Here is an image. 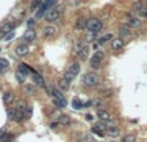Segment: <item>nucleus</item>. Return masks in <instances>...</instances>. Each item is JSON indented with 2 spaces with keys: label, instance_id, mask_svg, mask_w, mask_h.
Masks as SVG:
<instances>
[{
  "label": "nucleus",
  "instance_id": "26",
  "mask_svg": "<svg viewBox=\"0 0 147 142\" xmlns=\"http://www.w3.org/2000/svg\"><path fill=\"white\" fill-rule=\"evenodd\" d=\"M9 69V61L7 58H0V71H5Z\"/></svg>",
  "mask_w": 147,
  "mask_h": 142
},
{
  "label": "nucleus",
  "instance_id": "41",
  "mask_svg": "<svg viewBox=\"0 0 147 142\" xmlns=\"http://www.w3.org/2000/svg\"><path fill=\"white\" fill-rule=\"evenodd\" d=\"M103 94H105V96H111L112 92H111V90H103Z\"/></svg>",
  "mask_w": 147,
  "mask_h": 142
},
{
  "label": "nucleus",
  "instance_id": "7",
  "mask_svg": "<svg viewBox=\"0 0 147 142\" xmlns=\"http://www.w3.org/2000/svg\"><path fill=\"white\" fill-rule=\"evenodd\" d=\"M57 32H58V30H57L56 26H53V25H48V26H45V27L43 28V36H44L45 39H48V40L56 38Z\"/></svg>",
  "mask_w": 147,
  "mask_h": 142
},
{
  "label": "nucleus",
  "instance_id": "43",
  "mask_svg": "<svg viewBox=\"0 0 147 142\" xmlns=\"http://www.w3.org/2000/svg\"><path fill=\"white\" fill-rule=\"evenodd\" d=\"M86 119H88V120H92L93 118H92V115H86Z\"/></svg>",
  "mask_w": 147,
  "mask_h": 142
},
{
  "label": "nucleus",
  "instance_id": "39",
  "mask_svg": "<svg viewBox=\"0 0 147 142\" xmlns=\"http://www.w3.org/2000/svg\"><path fill=\"white\" fill-rule=\"evenodd\" d=\"M96 39V32H88V35H86V38H85V40L86 42H93V40Z\"/></svg>",
  "mask_w": 147,
  "mask_h": 142
},
{
  "label": "nucleus",
  "instance_id": "27",
  "mask_svg": "<svg viewBox=\"0 0 147 142\" xmlns=\"http://www.w3.org/2000/svg\"><path fill=\"white\" fill-rule=\"evenodd\" d=\"M42 1H43V0H34L32 3H31L30 11H31V12H36L38 9L40 8V5H42Z\"/></svg>",
  "mask_w": 147,
  "mask_h": 142
},
{
  "label": "nucleus",
  "instance_id": "23",
  "mask_svg": "<svg viewBox=\"0 0 147 142\" xmlns=\"http://www.w3.org/2000/svg\"><path fill=\"white\" fill-rule=\"evenodd\" d=\"M119 34L121 36H128V35H131V27L127 25H123L121 27L119 28Z\"/></svg>",
  "mask_w": 147,
  "mask_h": 142
},
{
  "label": "nucleus",
  "instance_id": "24",
  "mask_svg": "<svg viewBox=\"0 0 147 142\" xmlns=\"http://www.w3.org/2000/svg\"><path fill=\"white\" fill-rule=\"evenodd\" d=\"M53 103L57 106V107H61V109H63V107H66L67 106V101L65 100H58V98H54L53 97Z\"/></svg>",
  "mask_w": 147,
  "mask_h": 142
},
{
  "label": "nucleus",
  "instance_id": "35",
  "mask_svg": "<svg viewBox=\"0 0 147 142\" xmlns=\"http://www.w3.org/2000/svg\"><path fill=\"white\" fill-rule=\"evenodd\" d=\"M105 123V125L107 127V129L108 128H114V127H116V122H115V120H107V122H103Z\"/></svg>",
  "mask_w": 147,
  "mask_h": 142
},
{
  "label": "nucleus",
  "instance_id": "13",
  "mask_svg": "<svg viewBox=\"0 0 147 142\" xmlns=\"http://www.w3.org/2000/svg\"><path fill=\"white\" fill-rule=\"evenodd\" d=\"M32 81H34V83H35L38 87H40V88H45L44 79H43V76H40L38 73H32Z\"/></svg>",
  "mask_w": 147,
  "mask_h": 142
},
{
  "label": "nucleus",
  "instance_id": "31",
  "mask_svg": "<svg viewBox=\"0 0 147 142\" xmlns=\"http://www.w3.org/2000/svg\"><path fill=\"white\" fill-rule=\"evenodd\" d=\"M16 79H17V81H18L20 84H22V83H25L26 75H23V74L20 73V71H17V73H16Z\"/></svg>",
  "mask_w": 147,
  "mask_h": 142
},
{
  "label": "nucleus",
  "instance_id": "16",
  "mask_svg": "<svg viewBox=\"0 0 147 142\" xmlns=\"http://www.w3.org/2000/svg\"><path fill=\"white\" fill-rule=\"evenodd\" d=\"M98 118H100L102 122H107V120H111L112 118H111V114L108 111H106V110H100L98 111Z\"/></svg>",
  "mask_w": 147,
  "mask_h": 142
},
{
  "label": "nucleus",
  "instance_id": "20",
  "mask_svg": "<svg viewBox=\"0 0 147 142\" xmlns=\"http://www.w3.org/2000/svg\"><path fill=\"white\" fill-rule=\"evenodd\" d=\"M85 26H86V20L83 18V17H79L78 20H76L75 28L76 30H83V28H85Z\"/></svg>",
  "mask_w": 147,
  "mask_h": 142
},
{
  "label": "nucleus",
  "instance_id": "5",
  "mask_svg": "<svg viewBox=\"0 0 147 142\" xmlns=\"http://www.w3.org/2000/svg\"><path fill=\"white\" fill-rule=\"evenodd\" d=\"M54 3V0H43L40 8L36 11V18H42L50 8H52V4Z\"/></svg>",
  "mask_w": 147,
  "mask_h": 142
},
{
  "label": "nucleus",
  "instance_id": "14",
  "mask_svg": "<svg viewBox=\"0 0 147 142\" xmlns=\"http://www.w3.org/2000/svg\"><path fill=\"white\" fill-rule=\"evenodd\" d=\"M70 83H71V81H69L66 78H65V76H62L61 79H58V87H59V89H61V90H65V92H66V90H69Z\"/></svg>",
  "mask_w": 147,
  "mask_h": 142
},
{
  "label": "nucleus",
  "instance_id": "25",
  "mask_svg": "<svg viewBox=\"0 0 147 142\" xmlns=\"http://www.w3.org/2000/svg\"><path fill=\"white\" fill-rule=\"evenodd\" d=\"M17 110V109H16ZM25 119V112L23 111H20V110H17V112H16V115H14V122L16 123H20V122H22V120Z\"/></svg>",
  "mask_w": 147,
  "mask_h": 142
},
{
  "label": "nucleus",
  "instance_id": "6",
  "mask_svg": "<svg viewBox=\"0 0 147 142\" xmlns=\"http://www.w3.org/2000/svg\"><path fill=\"white\" fill-rule=\"evenodd\" d=\"M59 16H61V13H59L58 8H50L49 11L45 13V21L49 23L57 22V21L59 20Z\"/></svg>",
  "mask_w": 147,
  "mask_h": 142
},
{
  "label": "nucleus",
  "instance_id": "4",
  "mask_svg": "<svg viewBox=\"0 0 147 142\" xmlns=\"http://www.w3.org/2000/svg\"><path fill=\"white\" fill-rule=\"evenodd\" d=\"M103 58H105V53H103L102 50H97V52L93 54V57L90 58V61H89L90 67L92 69H98V67L101 66V63H102Z\"/></svg>",
  "mask_w": 147,
  "mask_h": 142
},
{
  "label": "nucleus",
  "instance_id": "28",
  "mask_svg": "<svg viewBox=\"0 0 147 142\" xmlns=\"http://www.w3.org/2000/svg\"><path fill=\"white\" fill-rule=\"evenodd\" d=\"M119 134H120V131L116 128V127L107 129V136H110V137H117Z\"/></svg>",
  "mask_w": 147,
  "mask_h": 142
},
{
  "label": "nucleus",
  "instance_id": "40",
  "mask_svg": "<svg viewBox=\"0 0 147 142\" xmlns=\"http://www.w3.org/2000/svg\"><path fill=\"white\" fill-rule=\"evenodd\" d=\"M32 116V109H27L25 112V119H30Z\"/></svg>",
  "mask_w": 147,
  "mask_h": 142
},
{
  "label": "nucleus",
  "instance_id": "21",
  "mask_svg": "<svg viewBox=\"0 0 147 142\" xmlns=\"http://www.w3.org/2000/svg\"><path fill=\"white\" fill-rule=\"evenodd\" d=\"M23 92H25L26 94L34 96L36 93V89H35V87H34L32 84H26V85H23Z\"/></svg>",
  "mask_w": 147,
  "mask_h": 142
},
{
  "label": "nucleus",
  "instance_id": "15",
  "mask_svg": "<svg viewBox=\"0 0 147 142\" xmlns=\"http://www.w3.org/2000/svg\"><path fill=\"white\" fill-rule=\"evenodd\" d=\"M78 56L81 61H86V58H88V56H89V47L88 45L84 44V47L81 48V50L78 53Z\"/></svg>",
  "mask_w": 147,
  "mask_h": 142
},
{
  "label": "nucleus",
  "instance_id": "42",
  "mask_svg": "<svg viewBox=\"0 0 147 142\" xmlns=\"http://www.w3.org/2000/svg\"><path fill=\"white\" fill-rule=\"evenodd\" d=\"M5 35H7V34H4L3 31L0 30V40H1V39H4V38H5Z\"/></svg>",
  "mask_w": 147,
  "mask_h": 142
},
{
  "label": "nucleus",
  "instance_id": "22",
  "mask_svg": "<svg viewBox=\"0 0 147 142\" xmlns=\"http://www.w3.org/2000/svg\"><path fill=\"white\" fill-rule=\"evenodd\" d=\"M14 101V94L12 92H5L3 94V102L5 103H12Z\"/></svg>",
  "mask_w": 147,
  "mask_h": 142
},
{
  "label": "nucleus",
  "instance_id": "1",
  "mask_svg": "<svg viewBox=\"0 0 147 142\" xmlns=\"http://www.w3.org/2000/svg\"><path fill=\"white\" fill-rule=\"evenodd\" d=\"M102 27H103V25L98 18H89V20L86 21L85 28L88 30V32H96L97 34L102 30Z\"/></svg>",
  "mask_w": 147,
  "mask_h": 142
},
{
  "label": "nucleus",
  "instance_id": "33",
  "mask_svg": "<svg viewBox=\"0 0 147 142\" xmlns=\"http://www.w3.org/2000/svg\"><path fill=\"white\" fill-rule=\"evenodd\" d=\"M121 142H136V136H134V134H127V136L121 139Z\"/></svg>",
  "mask_w": 147,
  "mask_h": 142
},
{
  "label": "nucleus",
  "instance_id": "3",
  "mask_svg": "<svg viewBox=\"0 0 147 142\" xmlns=\"http://www.w3.org/2000/svg\"><path fill=\"white\" fill-rule=\"evenodd\" d=\"M83 84L85 87H89V88L98 85V84H100V76H98L97 74H94V73L85 74L84 78H83Z\"/></svg>",
  "mask_w": 147,
  "mask_h": 142
},
{
  "label": "nucleus",
  "instance_id": "10",
  "mask_svg": "<svg viewBox=\"0 0 147 142\" xmlns=\"http://www.w3.org/2000/svg\"><path fill=\"white\" fill-rule=\"evenodd\" d=\"M22 39L25 40L26 43H32L34 40L36 39V31L34 30L32 27H30V28H27V30L25 31V34H23V36H22Z\"/></svg>",
  "mask_w": 147,
  "mask_h": 142
},
{
  "label": "nucleus",
  "instance_id": "38",
  "mask_svg": "<svg viewBox=\"0 0 147 142\" xmlns=\"http://www.w3.org/2000/svg\"><path fill=\"white\" fill-rule=\"evenodd\" d=\"M72 106H74L75 109H81V107L84 106V103H81L79 100H74L72 101Z\"/></svg>",
  "mask_w": 147,
  "mask_h": 142
},
{
  "label": "nucleus",
  "instance_id": "45",
  "mask_svg": "<svg viewBox=\"0 0 147 142\" xmlns=\"http://www.w3.org/2000/svg\"><path fill=\"white\" fill-rule=\"evenodd\" d=\"M0 52H1V48H0Z\"/></svg>",
  "mask_w": 147,
  "mask_h": 142
},
{
  "label": "nucleus",
  "instance_id": "18",
  "mask_svg": "<svg viewBox=\"0 0 147 142\" xmlns=\"http://www.w3.org/2000/svg\"><path fill=\"white\" fill-rule=\"evenodd\" d=\"M58 124H61V125H70L71 124V118L69 116V115H61V116L58 118Z\"/></svg>",
  "mask_w": 147,
  "mask_h": 142
},
{
  "label": "nucleus",
  "instance_id": "44",
  "mask_svg": "<svg viewBox=\"0 0 147 142\" xmlns=\"http://www.w3.org/2000/svg\"><path fill=\"white\" fill-rule=\"evenodd\" d=\"M79 142H88V141H85V139H83V141H79Z\"/></svg>",
  "mask_w": 147,
  "mask_h": 142
},
{
  "label": "nucleus",
  "instance_id": "37",
  "mask_svg": "<svg viewBox=\"0 0 147 142\" xmlns=\"http://www.w3.org/2000/svg\"><path fill=\"white\" fill-rule=\"evenodd\" d=\"M14 36H16V32H14V31H11L9 34H7L4 39H5V42H11L12 39H14Z\"/></svg>",
  "mask_w": 147,
  "mask_h": 142
},
{
  "label": "nucleus",
  "instance_id": "34",
  "mask_svg": "<svg viewBox=\"0 0 147 142\" xmlns=\"http://www.w3.org/2000/svg\"><path fill=\"white\" fill-rule=\"evenodd\" d=\"M84 44H85L84 42H76V43H75V45H74V49H75V53H76V54H78V53L81 50V48L84 47Z\"/></svg>",
  "mask_w": 147,
  "mask_h": 142
},
{
  "label": "nucleus",
  "instance_id": "29",
  "mask_svg": "<svg viewBox=\"0 0 147 142\" xmlns=\"http://www.w3.org/2000/svg\"><path fill=\"white\" fill-rule=\"evenodd\" d=\"M13 138H14V136L12 133H4L3 136L0 137V139L3 142H11V141H13Z\"/></svg>",
  "mask_w": 147,
  "mask_h": 142
},
{
  "label": "nucleus",
  "instance_id": "19",
  "mask_svg": "<svg viewBox=\"0 0 147 142\" xmlns=\"http://www.w3.org/2000/svg\"><path fill=\"white\" fill-rule=\"evenodd\" d=\"M18 71L20 73H22L23 75H27L28 73H35L31 67H28L27 65H25V63H20V66H18Z\"/></svg>",
  "mask_w": 147,
  "mask_h": 142
},
{
  "label": "nucleus",
  "instance_id": "12",
  "mask_svg": "<svg viewBox=\"0 0 147 142\" xmlns=\"http://www.w3.org/2000/svg\"><path fill=\"white\" fill-rule=\"evenodd\" d=\"M14 28H16V22H13V21H9V22H5L3 26H1V28L0 30L3 31L4 34H9L11 31H14Z\"/></svg>",
  "mask_w": 147,
  "mask_h": 142
},
{
  "label": "nucleus",
  "instance_id": "17",
  "mask_svg": "<svg viewBox=\"0 0 147 142\" xmlns=\"http://www.w3.org/2000/svg\"><path fill=\"white\" fill-rule=\"evenodd\" d=\"M111 47L114 50H121L123 47H124V42L121 39H114L111 43Z\"/></svg>",
  "mask_w": 147,
  "mask_h": 142
},
{
  "label": "nucleus",
  "instance_id": "8",
  "mask_svg": "<svg viewBox=\"0 0 147 142\" xmlns=\"http://www.w3.org/2000/svg\"><path fill=\"white\" fill-rule=\"evenodd\" d=\"M134 11L137 12L139 17L142 18H147V4L143 1H138V3L134 4Z\"/></svg>",
  "mask_w": 147,
  "mask_h": 142
},
{
  "label": "nucleus",
  "instance_id": "2",
  "mask_svg": "<svg viewBox=\"0 0 147 142\" xmlns=\"http://www.w3.org/2000/svg\"><path fill=\"white\" fill-rule=\"evenodd\" d=\"M79 73H80V65L78 63V62H74V63L70 65V67L67 69V71L65 73V78L67 79L69 81H72L74 79L76 78V76L79 75Z\"/></svg>",
  "mask_w": 147,
  "mask_h": 142
},
{
  "label": "nucleus",
  "instance_id": "9",
  "mask_svg": "<svg viewBox=\"0 0 147 142\" xmlns=\"http://www.w3.org/2000/svg\"><path fill=\"white\" fill-rule=\"evenodd\" d=\"M123 22H124V25L129 26V27H141V21L132 16H125L123 18Z\"/></svg>",
  "mask_w": 147,
  "mask_h": 142
},
{
  "label": "nucleus",
  "instance_id": "30",
  "mask_svg": "<svg viewBox=\"0 0 147 142\" xmlns=\"http://www.w3.org/2000/svg\"><path fill=\"white\" fill-rule=\"evenodd\" d=\"M112 39V35L111 34H107V35H105V36H102V38H100V39H98V44H105L106 42H107V40H111Z\"/></svg>",
  "mask_w": 147,
  "mask_h": 142
},
{
  "label": "nucleus",
  "instance_id": "32",
  "mask_svg": "<svg viewBox=\"0 0 147 142\" xmlns=\"http://www.w3.org/2000/svg\"><path fill=\"white\" fill-rule=\"evenodd\" d=\"M17 110L26 112V110H27V105H26L25 101H20V102H18V105H17Z\"/></svg>",
  "mask_w": 147,
  "mask_h": 142
},
{
  "label": "nucleus",
  "instance_id": "11",
  "mask_svg": "<svg viewBox=\"0 0 147 142\" xmlns=\"http://www.w3.org/2000/svg\"><path fill=\"white\" fill-rule=\"evenodd\" d=\"M30 53V48L27 44H20L16 47V54L18 57H25Z\"/></svg>",
  "mask_w": 147,
  "mask_h": 142
},
{
  "label": "nucleus",
  "instance_id": "36",
  "mask_svg": "<svg viewBox=\"0 0 147 142\" xmlns=\"http://www.w3.org/2000/svg\"><path fill=\"white\" fill-rule=\"evenodd\" d=\"M16 112H17L16 109H8V111H7V115H8L9 119L13 120V119H14V115H16Z\"/></svg>",
  "mask_w": 147,
  "mask_h": 142
}]
</instances>
